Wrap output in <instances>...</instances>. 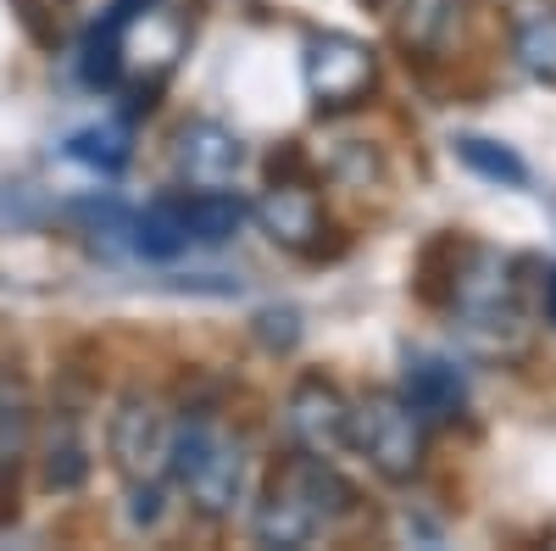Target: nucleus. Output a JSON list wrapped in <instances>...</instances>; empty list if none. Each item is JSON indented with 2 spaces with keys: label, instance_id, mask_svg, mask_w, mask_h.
<instances>
[{
  "label": "nucleus",
  "instance_id": "1",
  "mask_svg": "<svg viewBox=\"0 0 556 551\" xmlns=\"http://www.w3.org/2000/svg\"><path fill=\"white\" fill-rule=\"evenodd\" d=\"M351 513H356L351 479H340V468L329 456L295 451L267 474V485L256 496V513H251V529H256L262 546H312L329 529H340Z\"/></svg>",
  "mask_w": 556,
  "mask_h": 551
},
{
  "label": "nucleus",
  "instance_id": "2",
  "mask_svg": "<svg viewBox=\"0 0 556 551\" xmlns=\"http://www.w3.org/2000/svg\"><path fill=\"white\" fill-rule=\"evenodd\" d=\"M167 474L184 485V496H190V508L201 518H235L251 496V456H245L240 435H228L206 412L173 424Z\"/></svg>",
  "mask_w": 556,
  "mask_h": 551
},
{
  "label": "nucleus",
  "instance_id": "3",
  "mask_svg": "<svg viewBox=\"0 0 556 551\" xmlns=\"http://www.w3.org/2000/svg\"><path fill=\"white\" fill-rule=\"evenodd\" d=\"M451 251V273H445V290L440 301L451 306V317H462V329L473 335H518L523 329V279H518V262L501 256L490 246H468L456 240Z\"/></svg>",
  "mask_w": 556,
  "mask_h": 551
},
{
  "label": "nucleus",
  "instance_id": "4",
  "mask_svg": "<svg viewBox=\"0 0 556 551\" xmlns=\"http://www.w3.org/2000/svg\"><path fill=\"white\" fill-rule=\"evenodd\" d=\"M106 28H112L117 84H128L134 96H146V107H151V96L167 84V73L184 57L190 28H184V17L167 7V0H117Z\"/></svg>",
  "mask_w": 556,
  "mask_h": 551
},
{
  "label": "nucleus",
  "instance_id": "5",
  "mask_svg": "<svg viewBox=\"0 0 556 551\" xmlns=\"http://www.w3.org/2000/svg\"><path fill=\"white\" fill-rule=\"evenodd\" d=\"M351 446L374 463L379 479L406 485L424 474V451H429V418L395 390H367L351 406Z\"/></svg>",
  "mask_w": 556,
  "mask_h": 551
},
{
  "label": "nucleus",
  "instance_id": "6",
  "mask_svg": "<svg viewBox=\"0 0 556 551\" xmlns=\"http://www.w3.org/2000/svg\"><path fill=\"white\" fill-rule=\"evenodd\" d=\"M106 451L128 485H162L167 456H173V418L151 390H128L117 401L112 424H106Z\"/></svg>",
  "mask_w": 556,
  "mask_h": 551
},
{
  "label": "nucleus",
  "instance_id": "7",
  "mask_svg": "<svg viewBox=\"0 0 556 551\" xmlns=\"http://www.w3.org/2000/svg\"><path fill=\"white\" fill-rule=\"evenodd\" d=\"M379 84V57L374 45L351 34H312L306 39V89L317 112H351L374 96Z\"/></svg>",
  "mask_w": 556,
  "mask_h": 551
},
{
  "label": "nucleus",
  "instance_id": "8",
  "mask_svg": "<svg viewBox=\"0 0 556 551\" xmlns=\"http://www.w3.org/2000/svg\"><path fill=\"white\" fill-rule=\"evenodd\" d=\"M251 212L262 223V235L273 246L295 251V256H312L323 246V228H329V223H323V201H317L312 184L295 178V173H278V167H273V184L262 190V201Z\"/></svg>",
  "mask_w": 556,
  "mask_h": 551
},
{
  "label": "nucleus",
  "instance_id": "9",
  "mask_svg": "<svg viewBox=\"0 0 556 551\" xmlns=\"http://www.w3.org/2000/svg\"><path fill=\"white\" fill-rule=\"evenodd\" d=\"M173 167H178V178L190 184V190H228V184L240 178V167H245V146H240L235 128H223L212 117H195V123L178 128Z\"/></svg>",
  "mask_w": 556,
  "mask_h": 551
},
{
  "label": "nucleus",
  "instance_id": "10",
  "mask_svg": "<svg viewBox=\"0 0 556 551\" xmlns=\"http://www.w3.org/2000/svg\"><path fill=\"white\" fill-rule=\"evenodd\" d=\"M285 424H290V440L312 456H340L351 446V401L329 385V379H301L290 390V406H285Z\"/></svg>",
  "mask_w": 556,
  "mask_h": 551
},
{
  "label": "nucleus",
  "instance_id": "11",
  "mask_svg": "<svg viewBox=\"0 0 556 551\" xmlns=\"http://www.w3.org/2000/svg\"><path fill=\"white\" fill-rule=\"evenodd\" d=\"M34 440V418H28V396L23 385H0V518L17 513V474H23V456Z\"/></svg>",
  "mask_w": 556,
  "mask_h": 551
},
{
  "label": "nucleus",
  "instance_id": "12",
  "mask_svg": "<svg viewBox=\"0 0 556 551\" xmlns=\"http://www.w3.org/2000/svg\"><path fill=\"white\" fill-rule=\"evenodd\" d=\"M468 23V0H401V45L417 57H440Z\"/></svg>",
  "mask_w": 556,
  "mask_h": 551
},
{
  "label": "nucleus",
  "instance_id": "13",
  "mask_svg": "<svg viewBox=\"0 0 556 551\" xmlns=\"http://www.w3.org/2000/svg\"><path fill=\"white\" fill-rule=\"evenodd\" d=\"M406 401L424 412V418H456L462 406H468V385L451 362L440 356H417L406 367Z\"/></svg>",
  "mask_w": 556,
  "mask_h": 551
},
{
  "label": "nucleus",
  "instance_id": "14",
  "mask_svg": "<svg viewBox=\"0 0 556 551\" xmlns=\"http://www.w3.org/2000/svg\"><path fill=\"white\" fill-rule=\"evenodd\" d=\"M39 479L45 490H78L89 479V446L78 435V418L73 412H62V418L51 424V435H45V456H39Z\"/></svg>",
  "mask_w": 556,
  "mask_h": 551
},
{
  "label": "nucleus",
  "instance_id": "15",
  "mask_svg": "<svg viewBox=\"0 0 556 551\" xmlns=\"http://www.w3.org/2000/svg\"><path fill=\"white\" fill-rule=\"evenodd\" d=\"M513 51L529 78L556 84V7H523L513 17Z\"/></svg>",
  "mask_w": 556,
  "mask_h": 551
},
{
  "label": "nucleus",
  "instance_id": "16",
  "mask_svg": "<svg viewBox=\"0 0 556 551\" xmlns=\"http://www.w3.org/2000/svg\"><path fill=\"white\" fill-rule=\"evenodd\" d=\"M184 223H190V246H223L240 235L245 201L228 190H195V196H184Z\"/></svg>",
  "mask_w": 556,
  "mask_h": 551
},
{
  "label": "nucleus",
  "instance_id": "17",
  "mask_svg": "<svg viewBox=\"0 0 556 551\" xmlns=\"http://www.w3.org/2000/svg\"><path fill=\"white\" fill-rule=\"evenodd\" d=\"M134 246L167 262L178 251H190V223H184V196H167V201H151L146 212L134 217Z\"/></svg>",
  "mask_w": 556,
  "mask_h": 551
},
{
  "label": "nucleus",
  "instance_id": "18",
  "mask_svg": "<svg viewBox=\"0 0 556 551\" xmlns=\"http://www.w3.org/2000/svg\"><path fill=\"white\" fill-rule=\"evenodd\" d=\"M84 167H101V173H117L128 162V128L123 123H101V128H78L73 146H67Z\"/></svg>",
  "mask_w": 556,
  "mask_h": 551
},
{
  "label": "nucleus",
  "instance_id": "19",
  "mask_svg": "<svg viewBox=\"0 0 556 551\" xmlns=\"http://www.w3.org/2000/svg\"><path fill=\"white\" fill-rule=\"evenodd\" d=\"M462 162L479 167L484 178H506V184H523V178H529L523 162H518L513 151H501L495 140H462Z\"/></svg>",
  "mask_w": 556,
  "mask_h": 551
},
{
  "label": "nucleus",
  "instance_id": "20",
  "mask_svg": "<svg viewBox=\"0 0 556 551\" xmlns=\"http://www.w3.org/2000/svg\"><path fill=\"white\" fill-rule=\"evenodd\" d=\"M134 529H151L162 518V485H134V508H128Z\"/></svg>",
  "mask_w": 556,
  "mask_h": 551
},
{
  "label": "nucleus",
  "instance_id": "21",
  "mask_svg": "<svg viewBox=\"0 0 556 551\" xmlns=\"http://www.w3.org/2000/svg\"><path fill=\"white\" fill-rule=\"evenodd\" d=\"M545 317H551V329H556V267H551V279H545Z\"/></svg>",
  "mask_w": 556,
  "mask_h": 551
}]
</instances>
